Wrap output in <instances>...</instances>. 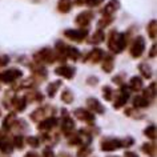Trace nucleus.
Listing matches in <instances>:
<instances>
[{"label":"nucleus","instance_id":"5701e85b","mask_svg":"<svg viewBox=\"0 0 157 157\" xmlns=\"http://www.w3.org/2000/svg\"><path fill=\"white\" fill-rule=\"evenodd\" d=\"M113 65H115V61H113V57H112V56L104 57V61H103V69L105 71V72H112Z\"/></svg>","mask_w":157,"mask_h":157},{"label":"nucleus","instance_id":"2f4dec72","mask_svg":"<svg viewBox=\"0 0 157 157\" xmlns=\"http://www.w3.org/2000/svg\"><path fill=\"white\" fill-rule=\"evenodd\" d=\"M156 31H157L156 20H152L148 24V35H149V37H151V39H156Z\"/></svg>","mask_w":157,"mask_h":157},{"label":"nucleus","instance_id":"cd10ccee","mask_svg":"<svg viewBox=\"0 0 157 157\" xmlns=\"http://www.w3.org/2000/svg\"><path fill=\"white\" fill-rule=\"evenodd\" d=\"M143 152H145L148 156H155L156 155V145L155 144H144L143 145Z\"/></svg>","mask_w":157,"mask_h":157},{"label":"nucleus","instance_id":"6e6552de","mask_svg":"<svg viewBox=\"0 0 157 157\" xmlns=\"http://www.w3.org/2000/svg\"><path fill=\"white\" fill-rule=\"evenodd\" d=\"M119 148H121V140H117V139H107V140H103V143H101V149L107 152L116 151Z\"/></svg>","mask_w":157,"mask_h":157},{"label":"nucleus","instance_id":"f8f14e48","mask_svg":"<svg viewBox=\"0 0 157 157\" xmlns=\"http://www.w3.org/2000/svg\"><path fill=\"white\" fill-rule=\"evenodd\" d=\"M119 7H120V2H119V0H111V2H109L108 4L103 8L101 13L105 15V16H109V15H112L115 11L119 10Z\"/></svg>","mask_w":157,"mask_h":157},{"label":"nucleus","instance_id":"58836bf2","mask_svg":"<svg viewBox=\"0 0 157 157\" xmlns=\"http://www.w3.org/2000/svg\"><path fill=\"white\" fill-rule=\"evenodd\" d=\"M68 143H69V145H77V144H81V139H80V136L76 135V136H72V137H71Z\"/></svg>","mask_w":157,"mask_h":157},{"label":"nucleus","instance_id":"c03bdc74","mask_svg":"<svg viewBox=\"0 0 157 157\" xmlns=\"http://www.w3.org/2000/svg\"><path fill=\"white\" fill-rule=\"evenodd\" d=\"M155 56H156V45L153 44V45H152V48H151V52H149V57H152V59H153Z\"/></svg>","mask_w":157,"mask_h":157},{"label":"nucleus","instance_id":"bb28decb","mask_svg":"<svg viewBox=\"0 0 157 157\" xmlns=\"http://www.w3.org/2000/svg\"><path fill=\"white\" fill-rule=\"evenodd\" d=\"M139 69H140L141 75H143L145 78H151V76H152V71H151V67H149L148 64H145V63L140 64V65H139Z\"/></svg>","mask_w":157,"mask_h":157},{"label":"nucleus","instance_id":"de8ad7c7","mask_svg":"<svg viewBox=\"0 0 157 157\" xmlns=\"http://www.w3.org/2000/svg\"><path fill=\"white\" fill-rule=\"evenodd\" d=\"M125 157H139V156L135 155V153H132V152H128V153H125Z\"/></svg>","mask_w":157,"mask_h":157},{"label":"nucleus","instance_id":"412c9836","mask_svg":"<svg viewBox=\"0 0 157 157\" xmlns=\"http://www.w3.org/2000/svg\"><path fill=\"white\" fill-rule=\"evenodd\" d=\"M143 88V80H141L140 77H132L131 80H129V89H132V91H140V89Z\"/></svg>","mask_w":157,"mask_h":157},{"label":"nucleus","instance_id":"9b49d317","mask_svg":"<svg viewBox=\"0 0 157 157\" xmlns=\"http://www.w3.org/2000/svg\"><path fill=\"white\" fill-rule=\"evenodd\" d=\"M55 73L59 75V76L65 77V78H72L75 76V69L72 68V67L63 65V67H59V68H56Z\"/></svg>","mask_w":157,"mask_h":157},{"label":"nucleus","instance_id":"f257e3e1","mask_svg":"<svg viewBox=\"0 0 157 157\" xmlns=\"http://www.w3.org/2000/svg\"><path fill=\"white\" fill-rule=\"evenodd\" d=\"M127 41H128V37L125 33H119V32L113 31L108 37V47L112 52L120 53V52H123V49L127 47Z\"/></svg>","mask_w":157,"mask_h":157},{"label":"nucleus","instance_id":"e433bc0d","mask_svg":"<svg viewBox=\"0 0 157 157\" xmlns=\"http://www.w3.org/2000/svg\"><path fill=\"white\" fill-rule=\"evenodd\" d=\"M91 153V148L89 147H83L80 151L77 152V157H87Z\"/></svg>","mask_w":157,"mask_h":157},{"label":"nucleus","instance_id":"f03ea898","mask_svg":"<svg viewBox=\"0 0 157 157\" xmlns=\"http://www.w3.org/2000/svg\"><path fill=\"white\" fill-rule=\"evenodd\" d=\"M21 71L16 69V68H11V69H6L3 72H0V81L4 84H10L12 81L17 80L19 77H21Z\"/></svg>","mask_w":157,"mask_h":157},{"label":"nucleus","instance_id":"ddd939ff","mask_svg":"<svg viewBox=\"0 0 157 157\" xmlns=\"http://www.w3.org/2000/svg\"><path fill=\"white\" fill-rule=\"evenodd\" d=\"M87 105H88V108L91 109V111H93V112H97V113H104V107L100 104V101L99 100H96V99H88V101H87Z\"/></svg>","mask_w":157,"mask_h":157},{"label":"nucleus","instance_id":"ea45409f","mask_svg":"<svg viewBox=\"0 0 157 157\" xmlns=\"http://www.w3.org/2000/svg\"><path fill=\"white\" fill-rule=\"evenodd\" d=\"M133 145V139L132 137H127V139L121 140V147H131Z\"/></svg>","mask_w":157,"mask_h":157},{"label":"nucleus","instance_id":"3c124183","mask_svg":"<svg viewBox=\"0 0 157 157\" xmlns=\"http://www.w3.org/2000/svg\"><path fill=\"white\" fill-rule=\"evenodd\" d=\"M0 113H2V112H0Z\"/></svg>","mask_w":157,"mask_h":157},{"label":"nucleus","instance_id":"9d476101","mask_svg":"<svg viewBox=\"0 0 157 157\" xmlns=\"http://www.w3.org/2000/svg\"><path fill=\"white\" fill-rule=\"evenodd\" d=\"M104 57H105L104 51L100 48H95L88 53V56H87V59H84V61L89 60L91 63H99V61H101V59H104Z\"/></svg>","mask_w":157,"mask_h":157},{"label":"nucleus","instance_id":"a211bd4d","mask_svg":"<svg viewBox=\"0 0 157 157\" xmlns=\"http://www.w3.org/2000/svg\"><path fill=\"white\" fill-rule=\"evenodd\" d=\"M12 108L15 111H24L25 107H27V103H25V99H23V97H13L12 99Z\"/></svg>","mask_w":157,"mask_h":157},{"label":"nucleus","instance_id":"c756f323","mask_svg":"<svg viewBox=\"0 0 157 157\" xmlns=\"http://www.w3.org/2000/svg\"><path fill=\"white\" fill-rule=\"evenodd\" d=\"M61 99L64 103L71 104L73 101V93L71 92L69 89H65V91H63V93H61Z\"/></svg>","mask_w":157,"mask_h":157},{"label":"nucleus","instance_id":"aec40b11","mask_svg":"<svg viewBox=\"0 0 157 157\" xmlns=\"http://www.w3.org/2000/svg\"><path fill=\"white\" fill-rule=\"evenodd\" d=\"M155 95H156V83H152L151 85H149V87L145 89L144 91V99H147L149 103H151V101L155 99Z\"/></svg>","mask_w":157,"mask_h":157},{"label":"nucleus","instance_id":"a878e982","mask_svg":"<svg viewBox=\"0 0 157 157\" xmlns=\"http://www.w3.org/2000/svg\"><path fill=\"white\" fill-rule=\"evenodd\" d=\"M15 121H16V116H15L13 113L12 115L10 113V115L4 119V121H3V128L4 129H11V127L15 124Z\"/></svg>","mask_w":157,"mask_h":157},{"label":"nucleus","instance_id":"c85d7f7f","mask_svg":"<svg viewBox=\"0 0 157 157\" xmlns=\"http://www.w3.org/2000/svg\"><path fill=\"white\" fill-rule=\"evenodd\" d=\"M61 85L60 81H55V83L52 84H49L48 85V88H47V91H48V96L49 97H53L55 95H56V91H57V88Z\"/></svg>","mask_w":157,"mask_h":157},{"label":"nucleus","instance_id":"8fccbe9b","mask_svg":"<svg viewBox=\"0 0 157 157\" xmlns=\"http://www.w3.org/2000/svg\"><path fill=\"white\" fill-rule=\"evenodd\" d=\"M61 157H69V156H68V155H65V153H63Z\"/></svg>","mask_w":157,"mask_h":157},{"label":"nucleus","instance_id":"4468645a","mask_svg":"<svg viewBox=\"0 0 157 157\" xmlns=\"http://www.w3.org/2000/svg\"><path fill=\"white\" fill-rule=\"evenodd\" d=\"M0 151L3 153L12 152V144H11V141L6 137V135H0Z\"/></svg>","mask_w":157,"mask_h":157},{"label":"nucleus","instance_id":"f704fd0d","mask_svg":"<svg viewBox=\"0 0 157 157\" xmlns=\"http://www.w3.org/2000/svg\"><path fill=\"white\" fill-rule=\"evenodd\" d=\"M112 20H113V19L112 17H107V16H104L103 19H101V20L99 21V27H100V29L101 28H103V27H107V25H109V24H111V23H112Z\"/></svg>","mask_w":157,"mask_h":157},{"label":"nucleus","instance_id":"7ed1b4c3","mask_svg":"<svg viewBox=\"0 0 157 157\" xmlns=\"http://www.w3.org/2000/svg\"><path fill=\"white\" fill-rule=\"evenodd\" d=\"M33 59L36 63H47V64H51V63H53L56 60L51 48H43L41 51H39L37 53H35Z\"/></svg>","mask_w":157,"mask_h":157},{"label":"nucleus","instance_id":"2eb2a0df","mask_svg":"<svg viewBox=\"0 0 157 157\" xmlns=\"http://www.w3.org/2000/svg\"><path fill=\"white\" fill-rule=\"evenodd\" d=\"M56 123H57V120L55 119V117H49V119H47L43 121V123L39 124V129L43 132H47V131H49V129H52L55 125H56Z\"/></svg>","mask_w":157,"mask_h":157},{"label":"nucleus","instance_id":"4c0bfd02","mask_svg":"<svg viewBox=\"0 0 157 157\" xmlns=\"http://www.w3.org/2000/svg\"><path fill=\"white\" fill-rule=\"evenodd\" d=\"M27 143H28V145H31V147L37 148L39 144H40V141H39V139H36V137H28V139H27Z\"/></svg>","mask_w":157,"mask_h":157},{"label":"nucleus","instance_id":"dca6fc26","mask_svg":"<svg viewBox=\"0 0 157 157\" xmlns=\"http://www.w3.org/2000/svg\"><path fill=\"white\" fill-rule=\"evenodd\" d=\"M72 0H59L57 3V10L60 11L61 13H68L71 10H72Z\"/></svg>","mask_w":157,"mask_h":157},{"label":"nucleus","instance_id":"7c9ffc66","mask_svg":"<svg viewBox=\"0 0 157 157\" xmlns=\"http://www.w3.org/2000/svg\"><path fill=\"white\" fill-rule=\"evenodd\" d=\"M27 99L32 100V101H43V95L37 91H32L27 93Z\"/></svg>","mask_w":157,"mask_h":157},{"label":"nucleus","instance_id":"a18cd8bd","mask_svg":"<svg viewBox=\"0 0 157 157\" xmlns=\"http://www.w3.org/2000/svg\"><path fill=\"white\" fill-rule=\"evenodd\" d=\"M88 0H75V4L76 6H85Z\"/></svg>","mask_w":157,"mask_h":157},{"label":"nucleus","instance_id":"37998d69","mask_svg":"<svg viewBox=\"0 0 157 157\" xmlns=\"http://www.w3.org/2000/svg\"><path fill=\"white\" fill-rule=\"evenodd\" d=\"M41 157H55V155H53V152L51 151V149H45V151L43 152Z\"/></svg>","mask_w":157,"mask_h":157},{"label":"nucleus","instance_id":"0eeeda50","mask_svg":"<svg viewBox=\"0 0 157 157\" xmlns=\"http://www.w3.org/2000/svg\"><path fill=\"white\" fill-rule=\"evenodd\" d=\"M73 113H75V117H76V119L81 120V121H85V123L92 124L93 121H95V116H93V113L85 111V109H83V108L76 109Z\"/></svg>","mask_w":157,"mask_h":157},{"label":"nucleus","instance_id":"20e7f679","mask_svg":"<svg viewBox=\"0 0 157 157\" xmlns=\"http://www.w3.org/2000/svg\"><path fill=\"white\" fill-rule=\"evenodd\" d=\"M88 29L81 28V29H67L64 31V36L68 37L72 41H83L84 37H87Z\"/></svg>","mask_w":157,"mask_h":157},{"label":"nucleus","instance_id":"72a5a7b5","mask_svg":"<svg viewBox=\"0 0 157 157\" xmlns=\"http://www.w3.org/2000/svg\"><path fill=\"white\" fill-rule=\"evenodd\" d=\"M13 144L16 148H23L24 147V139L23 136H15L13 137Z\"/></svg>","mask_w":157,"mask_h":157},{"label":"nucleus","instance_id":"4be33fe9","mask_svg":"<svg viewBox=\"0 0 157 157\" xmlns=\"http://www.w3.org/2000/svg\"><path fill=\"white\" fill-rule=\"evenodd\" d=\"M65 57L71 59V60H77L80 57V52H78V49L73 48V47H68L65 52Z\"/></svg>","mask_w":157,"mask_h":157},{"label":"nucleus","instance_id":"09e8293b","mask_svg":"<svg viewBox=\"0 0 157 157\" xmlns=\"http://www.w3.org/2000/svg\"><path fill=\"white\" fill-rule=\"evenodd\" d=\"M113 81H115V83H116V84H117V83H119V84H120V83H121V77H120V76H116L115 78H113Z\"/></svg>","mask_w":157,"mask_h":157},{"label":"nucleus","instance_id":"6ab92c4d","mask_svg":"<svg viewBox=\"0 0 157 157\" xmlns=\"http://www.w3.org/2000/svg\"><path fill=\"white\" fill-rule=\"evenodd\" d=\"M104 39H105V33L103 32V29H97L96 32L88 39V43H91V44H99V43L104 41Z\"/></svg>","mask_w":157,"mask_h":157},{"label":"nucleus","instance_id":"f3484780","mask_svg":"<svg viewBox=\"0 0 157 157\" xmlns=\"http://www.w3.org/2000/svg\"><path fill=\"white\" fill-rule=\"evenodd\" d=\"M61 129L64 131L67 135H69L71 132L75 129V123H73V120L71 119V117L68 116H65L64 119H63V124H61Z\"/></svg>","mask_w":157,"mask_h":157},{"label":"nucleus","instance_id":"393cba45","mask_svg":"<svg viewBox=\"0 0 157 157\" xmlns=\"http://www.w3.org/2000/svg\"><path fill=\"white\" fill-rule=\"evenodd\" d=\"M44 116H45V109L44 108H39L32 113V115H31V119H32L33 121H43Z\"/></svg>","mask_w":157,"mask_h":157},{"label":"nucleus","instance_id":"49530a36","mask_svg":"<svg viewBox=\"0 0 157 157\" xmlns=\"http://www.w3.org/2000/svg\"><path fill=\"white\" fill-rule=\"evenodd\" d=\"M24 157H39V156H37V153H33V152H28V153H27V155H25Z\"/></svg>","mask_w":157,"mask_h":157},{"label":"nucleus","instance_id":"a19ab883","mask_svg":"<svg viewBox=\"0 0 157 157\" xmlns=\"http://www.w3.org/2000/svg\"><path fill=\"white\" fill-rule=\"evenodd\" d=\"M8 63H10V57L7 56V55L2 56V57H0V68H2V67H4V65H7Z\"/></svg>","mask_w":157,"mask_h":157},{"label":"nucleus","instance_id":"39448f33","mask_svg":"<svg viewBox=\"0 0 157 157\" xmlns=\"http://www.w3.org/2000/svg\"><path fill=\"white\" fill-rule=\"evenodd\" d=\"M144 49H145V40H144V37L143 36H139L135 40V43L132 44V48H131V55H132V57H140L141 55H143L144 52Z\"/></svg>","mask_w":157,"mask_h":157},{"label":"nucleus","instance_id":"473e14b6","mask_svg":"<svg viewBox=\"0 0 157 157\" xmlns=\"http://www.w3.org/2000/svg\"><path fill=\"white\" fill-rule=\"evenodd\" d=\"M145 136L149 137V139H152V140L156 139V127L153 124L149 125V127L145 129Z\"/></svg>","mask_w":157,"mask_h":157},{"label":"nucleus","instance_id":"b1692460","mask_svg":"<svg viewBox=\"0 0 157 157\" xmlns=\"http://www.w3.org/2000/svg\"><path fill=\"white\" fill-rule=\"evenodd\" d=\"M133 105H135L136 108H147L149 105V101L147 99H144L143 96H139V97H135V100H133Z\"/></svg>","mask_w":157,"mask_h":157},{"label":"nucleus","instance_id":"79ce46f5","mask_svg":"<svg viewBox=\"0 0 157 157\" xmlns=\"http://www.w3.org/2000/svg\"><path fill=\"white\" fill-rule=\"evenodd\" d=\"M104 0H88L87 2V6H89V7H96V6H99V4H101Z\"/></svg>","mask_w":157,"mask_h":157},{"label":"nucleus","instance_id":"1a4fd4ad","mask_svg":"<svg viewBox=\"0 0 157 157\" xmlns=\"http://www.w3.org/2000/svg\"><path fill=\"white\" fill-rule=\"evenodd\" d=\"M93 19V13L91 12V11H85V12H81V13H78V16L76 17V24L77 25H80V27H87L89 23H91V20Z\"/></svg>","mask_w":157,"mask_h":157},{"label":"nucleus","instance_id":"c9c22d12","mask_svg":"<svg viewBox=\"0 0 157 157\" xmlns=\"http://www.w3.org/2000/svg\"><path fill=\"white\" fill-rule=\"evenodd\" d=\"M103 96L105 100H112V88L111 87H104L103 88Z\"/></svg>","mask_w":157,"mask_h":157},{"label":"nucleus","instance_id":"423d86ee","mask_svg":"<svg viewBox=\"0 0 157 157\" xmlns=\"http://www.w3.org/2000/svg\"><path fill=\"white\" fill-rule=\"evenodd\" d=\"M128 99H129V89H128L127 85H123L121 89H120V92H119V96H117V99L115 101V104H113V107H115L116 109L121 108L123 105H125Z\"/></svg>","mask_w":157,"mask_h":157}]
</instances>
